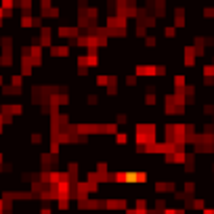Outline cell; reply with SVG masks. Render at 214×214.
Masks as SVG:
<instances>
[{
  "instance_id": "cell-1",
  "label": "cell",
  "mask_w": 214,
  "mask_h": 214,
  "mask_svg": "<svg viewBox=\"0 0 214 214\" xmlns=\"http://www.w3.org/2000/svg\"><path fill=\"white\" fill-rule=\"evenodd\" d=\"M50 53H53L55 57H67V55H69V46H53Z\"/></svg>"
},
{
  "instance_id": "cell-2",
  "label": "cell",
  "mask_w": 214,
  "mask_h": 214,
  "mask_svg": "<svg viewBox=\"0 0 214 214\" xmlns=\"http://www.w3.org/2000/svg\"><path fill=\"white\" fill-rule=\"evenodd\" d=\"M116 141H118L120 145H124V143L128 141V136H126V132H116Z\"/></svg>"
},
{
  "instance_id": "cell-3",
  "label": "cell",
  "mask_w": 214,
  "mask_h": 214,
  "mask_svg": "<svg viewBox=\"0 0 214 214\" xmlns=\"http://www.w3.org/2000/svg\"><path fill=\"white\" fill-rule=\"evenodd\" d=\"M193 208L195 210H204V200H195L193 202Z\"/></svg>"
},
{
  "instance_id": "cell-4",
  "label": "cell",
  "mask_w": 214,
  "mask_h": 214,
  "mask_svg": "<svg viewBox=\"0 0 214 214\" xmlns=\"http://www.w3.org/2000/svg\"><path fill=\"white\" fill-rule=\"evenodd\" d=\"M164 36H166V38H172V36H174V27H164Z\"/></svg>"
},
{
  "instance_id": "cell-5",
  "label": "cell",
  "mask_w": 214,
  "mask_h": 214,
  "mask_svg": "<svg viewBox=\"0 0 214 214\" xmlns=\"http://www.w3.org/2000/svg\"><path fill=\"white\" fill-rule=\"evenodd\" d=\"M126 84L128 86H136V76H128V78H126Z\"/></svg>"
},
{
  "instance_id": "cell-6",
  "label": "cell",
  "mask_w": 214,
  "mask_h": 214,
  "mask_svg": "<svg viewBox=\"0 0 214 214\" xmlns=\"http://www.w3.org/2000/svg\"><path fill=\"white\" fill-rule=\"evenodd\" d=\"M204 214H214V210H212V208H206V210H204Z\"/></svg>"
}]
</instances>
